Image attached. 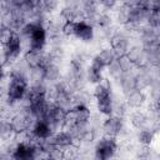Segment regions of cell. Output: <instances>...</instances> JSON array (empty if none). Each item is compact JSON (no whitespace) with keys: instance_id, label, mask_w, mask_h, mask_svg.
<instances>
[{"instance_id":"5b68a950","label":"cell","mask_w":160,"mask_h":160,"mask_svg":"<svg viewBox=\"0 0 160 160\" xmlns=\"http://www.w3.org/2000/svg\"><path fill=\"white\" fill-rule=\"evenodd\" d=\"M12 160H35L36 159V146L29 142H20L15 146L11 154Z\"/></svg>"},{"instance_id":"3957f363","label":"cell","mask_w":160,"mask_h":160,"mask_svg":"<svg viewBox=\"0 0 160 160\" xmlns=\"http://www.w3.org/2000/svg\"><path fill=\"white\" fill-rule=\"evenodd\" d=\"M116 141L115 138L105 136L95 146V160H110L112 159L116 151Z\"/></svg>"},{"instance_id":"5bb4252c","label":"cell","mask_w":160,"mask_h":160,"mask_svg":"<svg viewBox=\"0 0 160 160\" xmlns=\"http://www.w3.org/2000/svg\"><path fill=\"white\" fill-rule=\"evenodd\" d=\"M120 82H121V88H122V91H124L125 95H128L129 92H131V91H134V90H138L135 76L131 75L130 72H129V74H125V75L120 79Z\"/></svg>"},{"instance_id":"484cf974","label":"cell","mask_w":160,"mask_h":160,"mask_svg":"<svg viewBox=\"0 0 160 160\" xmlns=\"http://www.w3.org/2000/svg\"><path fill=\"white\" fill-rule=\"evenodd\" d=\"M0 160H1V156H0Z\"/></svg>"},{"instance_id":"ba28073f","label":"cell","mask_w":160,"mask_h":160,"mask_svg":"<svg viewBox=\"0 0 160 160\" xmlns=\"http://www.w3.org/2000/svg\"><path fill=\"white\" fill-rule=\"evenodd\" d=\"M102 129L106 134V136L115 138L119 135L122 130V119L116 115H110L102 124Z\"/></svg>"},{"instance_id":"9c48e42d","label":"cell","mask_w":160,"mask_h":160,"mask_svg":"<svg viewBox=\"0 0 160 160\" xmlns=\"http://www.w3.org/2000/svg\"><path fill=\"white\" fill-rule=\"evenodd\" d=\"M74 36L82 41H90L94 36V30L92 25L88 22L86 20H78L75 21V30H74Z\"/></svg>"},{"instance_id":"603a6c76","label":"cell","mask_w":160,"mask_h":160,"mask_svg":"<svg viewBox=\"0 0 160 160\" xmlns=\"http://www.w3.org/2000/svg\"><path fill=\"white\" fill-rule=\"evenodd\" d=\"M150 156H151V152H150L149 146H142V149L138 154L139 160H150Z\"/></svg>"},{"instance_id":"277c9868","label":"cell","mask_w":160,"mask_h":160,"mask_svg":"<svg viewBox=\"0 0 160 160\" xmlns=\"http://www.w3.org/2000/svg\"><path fill=\"white\" fill-rule=\"evenodd\" d=\"M21 51V38L18 32H12L4 42V59L5 61H14Z\"/></svg>"},{"instance_id":"d6986e66","label":"cell","mask_w":160,"mask_h":160,"mask_svg":"<svg viewBox=\"0 0 160 160\" xmlns=\"http://www.w3.org/2000/svg\"><path fill=\"white\" fill-rule=\"evenodd\" d=\"M138 138H139V141H140L144 146H149V145L151 144L152 139H154V134H152V131H150V130H148V129H142V130H140Z\"/></svg>"},{"instance_id":"ffe728a7","label":"cell","mask_w":160,"mask_h":160,"mask_svg":"<svg viewBox=\"0 0 160 160\" xmlns=\"http://www.w3.org/2000/svg\"><path fill=\"white\" fill-rule=\"evenodd\" d=\"M109 68V72H110V75L115 79V80H120L125 74H124V71L121 70V68L119 66V64H118V61H116V59L108 66Z\"/></svg>"},{"instance_id":"7a4b0ae2","label":"cell","mask_w":160,"mask_h":160,"mask_svg":"<svg viewBox=\"0 0 160 160\" xmlns=\"http://www.w3.org/2000/svg\"><path fill=\"white\" fill-rule=\"evenodd\" d=\"M94 96L96 99V105H98V110L106 115L110 116L114 112V105H112V98H111V92H110V88L108 84L104 82H99L95 86L94 90Z\"/></svg>"},{"instance_id":"7c38bea8","label":"cell","mask_w":160,"mask_h":160,"mask_svg":"<svg viewBox=\"0 0 160 160\" xmlns=\"http://www.w3.org/2000/svg\"><path fill=\"white\" fill-rule=\"evenodd\" d=\"M115 59H116V55L114 54V51L111 49H104L102 51H100L92 59V62L91 64L99 66L100 69H104V68H108Z\"/></svg>"},{"instance_id":"6da1fadb","label":"cell","mask_w":160,"mask_h":160,"mask_svg":"<svg viewBox=\"0 0 160 160\" xmlns=\"http://www.w3.org/2000/svg\"><path fill=\"white\" fill-rule=\"evenodd\" d=\"M28 91V81L25 75L20 70H15L11 72V80L8 86V101L10 104L18 102L22 100Z\"/></svg>"},{"instance_id":"52a82bcc","label":"cell","mask_w":160,"mask_h":160,"mask_svg":"<svg viewBox=\"0 0 160 160\" xmlns=\"http://www.w3.org/2000/svg\"><path fill=\"white\" fill-rule=\"evenodd\" d=\"M52 128L45 121V120H41V119H38L34 124H32V128H31V135L32 138H35L38 141L40 140H48L52 136Z\"/></svg>"},{"instance_id":"30bf717a","label":"cell","mask_w":160,"mask_h":160,"mask_svg":"<svg viewBox=\"0 0 160 160\" xmlns=\"http://www.w3.org/2000/svg\"><path fill=\"white\" fill-rule=\"evenodd\" d=\"M110 44H111V50L116 56L125 55L129 50V40L125 35L120 32H116L112 35V38L110 39Z\"/></svg>"},{"instance_id":"8992f818","label":"cell","mask_w":160,"mask_h":160,"mask_svg":"<svg viewBox=\"0 0 160 160\" xmlns=\"http://www.w3.org/2000/svg\"><path fill=\"white\" fill-rule=\"evenodd\" d=\"M46 42V30L41 24L36 26L32 34L29 36V50L34 51H42Z\"/></svg>"},{"instance_id":"8fae6325","label":"cell","mask_w":160,"mask_h":160,"mask_svg":"<svg viewBox=\"0 0 160 160\" xmlns=\"http://www.w3.org/2000/svg\"><path fill=\"white\" fill-rule=\"evenodd\" d=\"M51 142L58 148V149H66L71 145H74L75 142V139L72 138V135L70 134L69 130H61V131H58L56 134H54L51 138H50Z\"/></svg>"},{"instance_id":"d4e9b609","label":"cell","mask_w":160,"mask_h":160,"mask_svg":"<svg viewBox=\"0 0 160 160\" xmlns=\"http://www.w3.org/2000/svg\"><path fill=\"white\" fill-rule=\"evenodd\" d=\"M2 78H4V70H2V68H1V65H0V81L2 80Z\"/></svg>"},{"instance_id":"e0dca14e","label":"cell","mask_w":160,"mask_h":160,"mask_svg":"<svg viewBox=\"0 0 160 160\" xmlns=\"http://www.w3.org/2000/svg\"><path fill=\"white\" fill-rule=\"evenodd\" d=\"M44 70V80H48V81H55L59 79V68L55 65V64H50L48 65Z\"/></svg>"},{"instance_id":"7402d4cb","label":"cell","mask_w":160,"mask_h":160,"mask_svg":"<svg viewBox=\"0 0 160 160\" xmlns=\"http://www.w3.org/2000/svg\"><path fill=\"white\" fill-rule=\"evenodd\" d=\"M74 30H75V21H65L61 25V32L64 35H74Z\"/></svg>"},{"instance_id":"cb8c5ba5","label":"cell","mask_w":160,"mask_h":160,"mask_svg":"<svg viewBox=\"0 0 160 160\" xmlns=\"http://www.w3.org/2000/svg\"><path fill=\"white\" fill-rule=\"evenodd\" d=\"M114 4H115L114 1H102V5H105V6H110V8H111Z\"/></svg>"},{"instance_id":"2e32d148","label":"cell","mask_w":160,"mask_h":160,"mask_svg":"<svg viewBox=\"0 0 160 160\" xmlns=\"http://www.w3.org/2000/svg\"><path fill=\"white\" fill-rule=\"evenodd\" d=\"M130 121H131V124H132L136 129L142 130V129L145 128V125L148 124V118H146V115H145L144 112H141V111H134V112L131 114V116H130Z\"/></svg>"},{"instance_id":"ac0fdd59","label":"cell","mask_w":160,"mask_h":160,"mask_svg":"<svg viewBox=\"0 0 160 160\" xmlns=\"http://www.w3.org/2000/svg\"><path fill=\"white\" fill-rule=\"evenodd\" d=\"M101 70L102 69H100L99 66L91 64V66L88 70V80L90 82H92V84L101 82V80H102V78H101Z\"/></svg>"},{"instance_id":"9a60e30c","label":"cell","mask_w":160,"mask_h":160,"mask_svg":"<svg viewBox=\"0 0 160 160\" xmlns=\"http://www.w3.org/2000/svg\"><path fill=\"white\" fill-rule=\"evenodd\" d=\"M15 135L11 120H0V140H9Z\"/></svg>"},{"instance_id":"4fadbf2b","label":"cell","mask_w":160,"mask_h":160,"mask_svg":"<svg viewBox=\"0 0 160 160\" xmlns=\"http://www.w3.org/2000/svg\"><path fill=\"white\" fill-rule=\"evenodd\" d=\"M145 99L146 98H145L142 90H134L126 95V104L129 108L139 109L145 102Z\"/></svg>"},{"instance_id":"44dd1931","label":"cell","mask_w":160,"mask_h":160,"mask_svg":"<svg viewBox=\"0 0 160 160\" xmlns=\"http://www.w3.org/2000/svg\"><path fill=\"white\" fill-rule=\"evenodd\" d=\"M95 22L98 26H100L102 29H108L111 24V18L106 12H99L96 19H95Z\"/></svg>"}]
</instances>
